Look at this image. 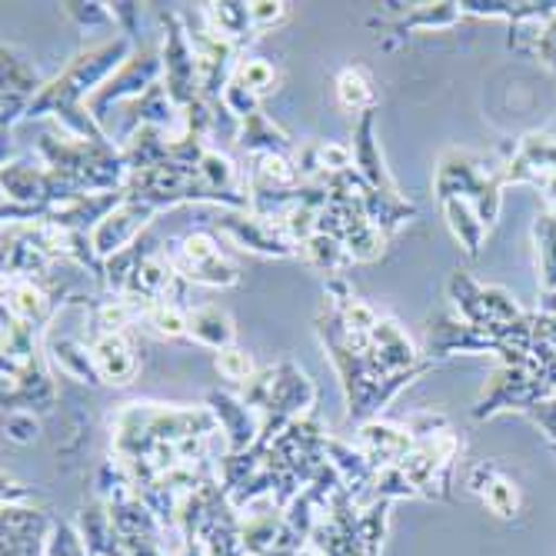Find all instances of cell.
I'll list each match as a JSON object with an SVG mask.
<instances>
[{
    "label": "cell",
    "mask_w": 556,
    "mask_h": 556,
    "mask_svg": "<svg viewBox=\"0 0 556 556\" xmlns=\"http://www.w3.org/2000/svg\"><path fill=\"white\" fill-rule=\"evenodd\" d=\"M533 240L540 254V283L546 293H556V214L543 211L533 220Z\"/></svg>",
    "instance_id": "cell-25"
},
{
    "label": "cell",
    "mask_w": 556,
    "mask_h": 556,
    "mask_svg": "<svg viewBox=\"0 0 556 556\" xmlns=\"http://www.w3.org/2000/svg\"><path fill=\"white\" fill-rule=\"evenodd\" d=\"M204 17L214 34H220L237 47H243L250 34H257L254 17H250V4H204Z\"/></svg>",
    "instance_id": "cell-22"
},
{
    "label": "cell",
    "mask_w": 556,
    "mask_h": 556,
    "mask_svg": "<svg viewBox=\"0 0 556 556\" xmlns=\"http://www.w3.org/2000/svg\"><path fill=\"white\" fill-rule=\"evenodd\" d=\"M4 433L14 443H34L40 433V420L34 417V410H8L4 414Z\"/></svg>",
    "instance_id": "cell-33"
},
{
    "label": "cell",
    "mask_w": 556,
    "mask_h": 556,
    "mask_svg": "<svg viewBox=\"0 0 556 556\" xmlns=\"http://www.w3.org/2000/svg\"><path fill=\"white\" fill-rule=\"evenodd\" d=\"M453 353H496L503 357V346L490 330H480L460 317L433 314L427 320V357H453Z\"/></svg>",
    "instance_id": "cell-8"
},
{
    "label": "cell",
    "mask_w": 556,
    "mask_h": 556,
    "mask_svg": "<svg viewBox=\"0 0 556 556\" xmlns=\"http://www.w3.org/2000/svg\"><path fill=\"white\" fill-rule=\"evenodd\" d=\"M457 450L460 440L450 430L430 440H417V446L407 453V460L400 464L403 477L414 483L417 496H430V500L450 496V477H453V464H457Z\"/></svg>",
    "instance_id": "cell-3"
},
{
    "label": "cell",
    "mask_w": 556,
    "mask_h": 556,
    "mask_svg": "<svg viewBox=\"0 0 556 556\" xmlns=\"http://www.w3.org/2000/svg\"><path fill=\"white\" fill-rule=\"evenodd\" d=\"M464 17V8L460 4H453V0H446V4H420L414 8L410 14H403L393 21L396 34H410V30H450V27H457Z\"/></svg>",
    "instance_id": "cell-23"
},
{
    "label": "cell",
    "mask_w": 556,
    "mask_h": 556,
    "mask_svg": "<svg viewBox=\"0 0 556 556\" xmlns=\"http://www.w3.org/2000/svg\"><path fill=\"white\" fill-rule=\"evenodd\" d=\"M507 184L540 187L546 193V207H556V137H523L514 157L503 161V187Z\"/></svg>",
    "instance_id": "cell-6"
},
{
    "label": "cell",
    "mask_w": 556,
    "mask_h": 556,
    "mask_svg": "<svg viewBox=\"0 0 556 556\" xmlns=\"http://www.w3.org/2000/svg\"><path fill=\"white\" fill-rule=\"evenodd\" d=\"M533 58H536L546 71L556 74V17L540 30V40H536V47H533Z\"/></svg>",
    "instance_id": "cell-35"
},
{
    "label": "cell",
    "mask_w": 556,
    "mask_h": 556,
    "mask_svg": "<svg viewBox=\"0 0 556 556\" xmlns=\"http://www.w3.org/2000/svg\"><path fill=\"white\" fill-rule=\"evenodd\" d=\"M0 58H4V90H14V93H24V97H37L43 90L47 80H40L37 67L24 58H17V50L4 43L0 50Z\"/></svg>",
    "instance_id": "cell-26"
},
{
    "label": "cell",
    "mask_w": 556,
    "mask_h": 556,
    "mask_svg": "<svg viewBox=\"0 0 556 556\" xmlns=\"http://www.w3.org/2000/svg\"><path fill=\"white\" fill-rule=\"evenodd\" d=\"M217 374L224 377V380H230V383H247L250 377L257 374V367H254V361H250V353L247 350H240V346H227V350H220L217 353Z\"/></svg>",
    "instance_id": "cell-31"
},
{
    "label": "cell",
    "mask_w": 556,
    "mask_h": 556,
    "mask_svg": "<svg viewBox=\"0 0 556 556\" xmlns=\"http://www.w3.org/2000/svg\"><path fill=\"white\" fill-rule=\"evenodd\" d=\"M374 127H377V111H367L361 121H357V127H353V170H357L374 190H383V193H400L396 190V184L390 180V174H387V164H383V157H380V147H377V140H374Z\"/></svg>",
    "instance_id": "cell-16"
},
{
    "label": "cell",
    "mask_w": 556,
    "mask_h": 556,
    "mask_svg": "<svg viewBox=\"0 0 556 556\" xmlns=\"http://www.w3.org/2000/svg\"><path fill=\"white\" fill-rule=\"evenodd\" d=\"M214 227L230 237L237 247L243 250H254V254H264V257H296L300 250L296 243H290V237L283 233L280 220H267L254 211H224Z\"/></svg>",
    "instance_id": "cell-7"
},
{
    "label": "cell",
    "mask_w": 556,
    "mask_h": 556,
    "mask_svg": "<svg viewBox=\"0 0 556 556\" xmlns=\"http://www.w3.org/2000/svg\"><path fill=\"white\" fill-rule=\"evenodd\" d=\"M164 74V58H161V50H154V47H140V50H134V58L100 87L93 97H87V111L97 117V121H104L108 117V111L114 108V104H121V100H137V97H143L150 87L157 84V77Z\"/></svg>",
    "instance_id": "cell-5"
},
{
    "label": "cell",
    "mask_w": 556,
    "mask_h": 556,
    "mask_svg": "<svg viewBox=\"0 0 556 556\" xmlns=\"http://www.w3.org/2000/svg\"><path fill=\"white\" fill-rule=\"evenodd\" d=\"M211 403V414L217 417L220 430L227 433V453H247L261 440V427H264V417L257 410H250L247 403L227 390H214L207 396Z\"/></svg>",
    "instance_id": "cell-10"
},
{
    "label": "cell",
    "mask_w": 556,
    "mask_h": 556,
    "mask_svg": "<svg viewBox=\"0 0 556 556\" xmlns=\"http://www.w3.org/2000/svg\"><path fill=\"white\" fill-rule=\"evenodd\" d=\"M157 217V207L143 204V200H124V204L100 220L93 230H90V240H93V250L104 261H111L121 250H127L130 243L140 240V233L147 230V224Z\"/></svg>",
    "instance_id": "cell-9"
},
{
    "label": "cell",
    "mask_w": 556,
    "mask_h": 556,
    "mask_svg": "<svg viewBox=\"0 0 556 556\" xmlns=\"http://www.w3.org/2000/svg\"><path fill=\"white\" fill-rule=\"evenodd\" d=\"M90 353H93V364H97V374L104 383H114V387H124L137 377V343L130 337V330H121V333H97L90 340Z\"/></svg>",
    "instance_id": "cell-12"
},
{
    "label": "cell",
    "mask_w": 556,
    "mask_h": 556,
    "mask_svg": "<svg viewBox=\"0 0 556 556\" xmlns=\"http://www.w3.org/2000/svg\"><path fill=\"white\" fill-rule=\"evenodd\" d=\"M364 214H367V220L390 240L403 224H407L414 214H417V207L414 204H407L400 193H383V190H374L370 184L364 187Z\"/></svg>",
    "instance_id": "cell-18"
},
{
    "label": "cell",
    "mask_w": 556,
    "mask_h": 556,
    "mask_svg": "<svg viewBox=\"0 0 556 556\" xmlns=\"http://www.w3.org/2000/svg\"><path fill=\"white\" fill-rule=\"evenodd\" d=\"M367 357L377 364L380 374H403V370H414L417 364H424L420 350L414 346V340L403 333V327L396 320H380L370 333V350Z\"/></svg>",
    "instance_id": "cell-13"
},
{
    "label": "cell",
    "mask_w": 556,
    "mask_h": 556,
    "mask_svg": "<svg viewBox=\"0 0 556 556\" xmlns=\"http://www.w3.org/2000/svg\"><path fill=\"white\" fill-rule=\"evenodd\" d=\"M433 190L440 197V204L450 197L467 200L490 230L503 207V164H493L477 154H464V150H446L437 167Z\"/></svg>",
    "instance_id": "cell-1"
},
{
    "label": "cell",
    "mask_w": 556,
    "mask_h": 556,
    "mask_svg": "<svg viewBox=\"0 0 556 556\" xmlns=\"http://www.w3.org/2000/svg\"><path fill=\"white\" fill-rule=\"evenodd\" d=\"M414 446H417V440L407 427H390L383 420L361 424V450L367 453V460L374 464L377 473L387 467H400Z\"/></svg>",
    "instance_id": "cell-15"
},
{
    "label": "cell",
    "mask_w": 556,
    "mask_h": 556,
    "mask_svg": "<svg viewBox=\"0 0 556 556\" xmlns=\"http://www.w3.org/2000/svg\"><path fill=\"white\" fill-rule=\"evenodd\" d=\"M337 100L346 114H367L377 111V90L364 67H343L337 74Z\"/></svg>",
    "instance_id": "cell-21"
},
{
    "label": "cell",
    "mask_w": 556,
    "mask_h": 556,
    "mask_svg": "<svg viewBox=\"0 0 556 556\" xmlns=\"http://www.w3.org/2000/svg\"><path fill=\"white\" fill-rule=\"evenodd\" d=\"M533 327H536V337H543L553 350H556V314H533Z\"/></svg>",
    "instance_id": "cell-38"
},
{
    "label": "cell",
    "mask_w": 556,
    "mask_h": 556,
    "mask_svg": "<svg viewBox=\"0 0 556 556\" xmlns=\"http://www.w3.org/2000/svg\"><path fill=\"white\" fill-rule=\"evenodd\" d=\"M483 503L486 507L496 514V517H503V520H510V517H517V510H520V493H517V483H510L507 477H496L483 493Z\"/></svg>",
    "instance_id": "cell-30"
},
{
    "label": "cell",
    "mask_w": 556,
    "mask_h": 556,
    "mask_svg": "<svg viewBox=\"0 0 556 556\" xmlns=\"http://www.w3.org/2000/svg\"><path fill=\"white\" fill-rule=\"evenodd\" d=\"M64 14H67L77 27H84V30L104 27V24H117L111 4H64Z\"/></svg>",
    "instance_id": "cell-32"
},
{
    "label": "cell",
    "mask_w": 556,
    "mask_h": 556,
    "mask_svg": "<svg viewBox=\"0 0 556 556\" xmlns=\"http://www.w3.org/2000/svg\"><path fill=\"white\" fill-rule=\"evenodd\" d=\"M287 14H290V4H280V0H277V4H270V0H257V4H250V17H254L257 34L277 27Z\"/></svg>",
    "instance_id": "cell-34"
},
{
    "label": "cell",
    "mask_w": 556,
    "mask_h": 556,
    "mask_svg": "<svg viewBox=\"0 0 556 556\" xmlns=\"http://www.w3.org/2000/svg\"><path fill=\"white\" fill-rule=\"evenodd\" d=\"M387 510H390V500H374L357 514V536L367 556H380V546L387 536Z\"/></svg>",
    "instance_id": "cell-27"
},
{
    "label": "cell",
    "mask_w": 556,
    "mask_h": 556,
    "mask_svg": "<svg viewBox=\"0 0 556 556\" xmlns=\"http://www.w3.org/2000/svg\"><path fill=\"white\" fill-rule=\"evenodd\" d=\"M533 424H540L543 427V433L556 443V396L553 400H543V403H536V407L527 414Z\"/></svg>",
    "instance_id": "cell-36"
},
{
    "label": "cell",
    "mask_w": 556,
    "mask_h": 556,
    "mask_svg": "<svg viewBox=\"0 0 556 556\" xmlns=\"http://www.w3.org/2000/svg\"><path fill=\"white\" fill-rule=\"evenodd\" d=\"M267 556H296V553H287V549H277V553H267Z\"/></svg>",
    "instance_id": "cell-39"
},
{
    "label": "cell",
    "mask_w": 556,
    "mask_h": 556,
    "mask_svg": "<svg viewBox=\"0 0 556 556\" xmlns=\"http://www.w3.org/2000/svg\"><path fill=\"white\" fill-rule=\"evenodd\" d=\"M61 300L50 290L43 280H30V277H4V311L30 327H43L50 317L58 314Z\"/></svg>",
    "instance_id": "cell-11"
},
{
    "label": "cell",
    "mask_w": 556,
    "mask_h": 556,
    "mask_svg": "<svg viewBox=\"0 0 556 556\" xmlns=\"http://www.w3.org/2000/svg\"><path fill=\"white\" fill-rule=\"evenodd\" d=\"M443 214H446V224L453 230V237L460 240V247L467 250V257H480L483 250V240H486V224L477 217V211L467 204V200L460 197H450L443 200Z\"/></svg>",
    "instance_id": "cell-20"
},
{
    "label": "cell",
    "mask_w": 556,
    "mask_h": 556,
    "mask_svg": "<svg viewBox=\"0 0 556 556\" xmlns=\"http://www.w3.org/2000/svg\"><path fill=\"white\" fill-rule=\"evenodd\" d=\"M237 143L247 150V154H283V157H293V140L264 114V111H257V114H250L243 124H240V137H237Z\"/></svg>",
    "instance_id": "cell-17"
},
{
    "label": "cell",
    "mask_w": 556,
    "mask_h": 556,
    "mask_svg": "<svg viewBox=\"0 0 556 556\" xmlns=\"http://www.w3.org/2000/svg\"><path fill=\"white\" fill-rule=\"evenodd\" d=\"M147 324L154 327L161 337H187L190 333V311L184 303H174V300H154V307L147 314Z\"/></svg>",
    "instance_id": "cell-29"
},
{
    "label": "cell",
    "mask_w": 556,
    "mask_h": 556,
    "mask_svg": "<svg viewBox=\"0 0 556 556\" xmlns=\"http://www.w3.org/2000/svg\"><path fill=\"white\" fill-rule=\"evenodd\" d=\"M111 11H114V21L121 24L124 37H130V40H134V34H137V17H140V8H137V4H111Z\"/></svg>",
    "instance_id": "cell-37"
},
{
    "label": "cell",
    "mask_w": 556,
    "mask_h": 556,
    "mask_svg": "<svg viewBox=\"0 0 556 556\" xmlns=\"http://www.w3.org/2000/svg\"><path fill=\"white\" fill-rule=\"evenodd\" d=\"M167 34H164V47H161V58H164V87L170 93V100L177 104V111H187L190 104L200 100V74H197V58H193V47L190 37L184 30L180 14H161Z\"/></svg>",
    "instance_id": "cell-4"
},
{
    "label": "cell",
    "mask_w": 556,
    "mask_h": 556,
    "mask_svg": "<svg viewBox=\"0 0 556 556\" xmlns=\"http://www.w3.org/2000/svg\"><path fill=\"white\" fill-rule=\"evenodd\" d=\"M43 353H47V364H54L67 380H77V383H87V387L104 383L97 374L90 343H84V340H77L71 333H61V330H47L43 333Z\"/></svg>",
    "instance_id": "cell-14"
},
{
    "label": "cell",
    "mask_w": 556,
    "mask_h": 556,
    "mask_svg": "<svg viewBox=\"0 0 556 556\" xmlns=\"http://www.w3.org/2000/svg\"><path fill=\"white\" fill-rule=\"evenodd\" d=\"M233 320L227 311L214 307V303H207V307H193L190 311V340H197L200 346H211V350H227L233 346Z\"/></svg>",
    "instance_id": "cell-19"
},
{
    "label": "cell",
    "mask_w": 556,
    "mask_h": 556,
    "mask_svg": "<svg viewBox=\"0 0 556 556\" xmlns=\"http://www.w3.org/2000/svg\"><path fill=\"white\" fill-rule=\"evenodd\" d=\"M553 396H556V390L533 367H500L477 400L473 420H486V417H496L503 410L530 414L536 403L553 400Z\"/></svg>",
    "instance_id": "cell-2"
},
{
    "label": "cell",
    "mask_w": 556,
    "mask_h": 556,
    "mask_svg": "<svg viewBox=\"0 0 556 556\" xmlns=\"http://www.w3.org/2000/svg\"><path fill=\"white\" fill-rule=\"evenodd\" d=\"M233 80H240L257 100H264V97H270V93L277 90L280 71H277L267 58H250V61H240V64H237Z\"/></svg>",
    "instance_id": "cell-28"
},
{
    "label": "cell",
    "mask_w": 556,
    "mask_h": 556,
    "mask_svg": "<svg viewBox=\"0 0 556 556\" xmlns=\"http://www.w3.org/2000/svg\"><path fill=\"white\" fill-rule=\"evenodd\" d=\"M300 254H303V261H307L311 267H317V270H324L330 277H337L346 267H353V254L346 250V243L337 240V237H327V233H314L307 243L300 247Z\"/></svg>",
    "instance_id": "cell-24"
}]
</instances>
